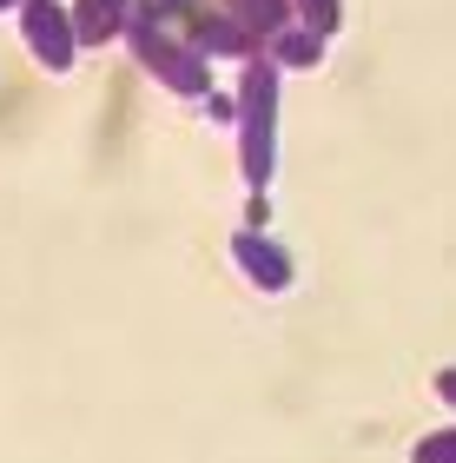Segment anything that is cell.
Returning <instances> with one entry per match:
<instances>
[{"label": "cell", "instance_id": "ba28073f", "mask_svg": "<svg viewBox=\"0 0 456 463\" xmlns=\"http://www.w3.org/2000/svg\"><path fill=\"white\" fill-rule=\"evenodd\" d=\"M219 7L232 14L238 27H252L258 40H272L278 27H292V20H298V14H292V0H219Z\"/></svg>", "mask_w": 456, "mask_h": 463}, {"label": "cell", "instance_id": "5bb4252c", "mask_svg": "<svg viewBox=\"0 0 456 463\" xmlns=\"http://www.w3.org/2000/svg\"><path fill=\"white\" fill-rule=\"evenodd\" d=\"M20 7H27V0H0V14H20Z\"/></svg>", "mask_w": 456, "mask_h": 463}, {"label": "cell", "instance_id": "8992f818", "mask_svg": "<svg viewBox=\"0 0 456 463\" xmlns=\"http://www.w3.org/2000/svg\"><path fill=\"white\" fill-rule=\"evenodd\" d=\"M133 0H73V33L79 47H107V40H126Z\"/></svg>", "mask_w": 456, "mask_h": 463}, {"label": "cell", "instance_id": "4fadbf2b", "mask_svg": "<svg viewBox=\"0 0 456 463\" xmlns=\"http://www.w3.org/2000/svg\"><path fill=\"white\" fill-rule=\"evenodd\" d=\"M437 397H443V404L456 411V364H450V371H437Z\"/></svg>", "mask_w": 456, "mask_h": 463}, {"label": "cell", "instance_id": "3957f363", "mask_svg": "<svg viewBox=\"0 0 456 463\" xmlns=\"http://www.w3.org/2000/svg\"><path fill=\"white\" fill-rule=\"evenodd\" d=\"M20 40H27V53L47 73H73V60H79L73 7H60V0H27V7H20Z\"/></svg>", "mask_w": 456, "mask_h": 463}, {"label": "cell", "instance_id": "9c48e42d", "mask_svg": "<svg viewBox=\"0 0 456 463\" xmlns=\"http://www.w3.org/2000/svg\"><path fill=\"white\" fill-rule=\"evenodd\" d=\"M199 7H205V0H133V14L153 20V27H185Z\"/></svg>", "mask_w": 456, "mask_h": 463}, {"label": "cell", "instance_id": "5b68a950", "mask_svg": "<svg viewBox=\"0 0 456 463\" xmlns=\"http://www.w3.org/2000/svg\"><path fill=\"white\" fill-rule=\"evenodd\" d=\"M232 259H238V271L252 279L265 298H278V291H292V279H298V265H292V251H284L272 232H258V225H245L238 239H232Z\"/></svg>", "mask_w": 456, "mask_h": 463}, {"label": "cell", "instance_id": "7a4b0ae2", "mask_svg": "<svg viewBox=\"0 0 456 463\" xmlns=\"http://www.w3.org/2000/svg\"><path fill=\"white\" fill-rule=\"evenodd\" d=\"M126 53L139 60V73H153V87L172 99H205L212 93V60H205L179 27H153V20H126Z\"/></svg>", "mask_w": 456, "mask_h": 463}, {"label": "cell", "instance_id": "30bf717a", "mask_svg": "<svg viewBox=\"0 0 456 463\" xmlns=\"http://www.w3.org/2000/svg\"><path fill=\"white\" fill-rule=\"evenodd\" d=\"M292 14L304 20L311 33H324V40L344 27V0H292Z\"/></svg>", "mask_w": 456, "mask_h": 463}, {"label": "cell", "instance_id": "277c9868", "mask_svg": "<svg viewBox=\"0 0 456 463\" xmlns=\"http://www.w3.org/2000/svg\"><path fill=\"white\" fill-rule=\"evenodd\" d=\"M179 33L192 40V47H199L205 60H252V53H265V40H258L252 27H238V20L219 7V0H205V7H199L192 20H185Z\"/></svg>", "mask_w": 456, "mask_h": 463}, {"label": "cell", "instance_id": "52a82bcc", "mask_svg": "<svg viewBox=\"0 0 456 463\" xmlns=\"http://www.w3.org/2000/svg\"><path fill=\"white\" fill-rule=\"evenodd\" d=\"M324 47H330V40H324V33H311L304 20H292V27H278L272 40H265V53H272V67H278V73H311V67L324 60Z\"/></svg>", "mask_w": 456, "mask_h": 463}, {"label": "cell", "instance_id": "8fae6325", "mask_svg": "<svg viewBox=\"0 0 456 463\" xmlns=\"http://www.w3.org/2000/svg\"><path fill=\"white\" fill-rule=\"evenodd\" d=\"M410 463H456V424H450V430H430V437H417Z\"/></svg>", "mask_w": 456, "mask_h": 463}, {"label": "cell", "instance_id": "7c38bea8", "mask_svg": "<svg viewBox=\"0 0 456 463\" xmlns=\"http://www.w3.org/2000/svg\"><path fill=\"white\" fill-rule=\"evenodd\" d=\"M245 225H258V232L272 225V205H265V193H252V199H245Z\"/></svg>", "mask_w": 456, "mask_h": 463}, {"label": "cell", "instance_id": "6da1fadb", "mask_svg": "<svg viewBox=\"0 0 456 463\" xmlns=\"http://www.w3.org/2000/svg\"><path fill=\"white\" fill-rule=\"evenodd\" d=\"M278 93H284V73L272 67V53H252V60H238V119H232V133H238V173L252 193H265L278 173Z\"/></svg>", "mask_w": 456, "mask_h": 463}]
</instances>
